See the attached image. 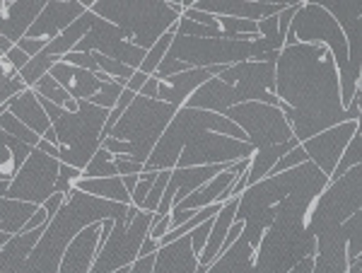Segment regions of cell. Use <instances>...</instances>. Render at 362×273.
I'll return each mask as SVG.
<instances>
[{
	"mask_svg": "<svg viewBox=\"0 0 362 273\" xmlns=\"http://www.w3.org/2000/svg\"><path fill=\"white\" fill-rule=\"evenodd\" d=\"M276 97L297 143H305L331 126L360 121L362 90L346 109L341 102L336 63L326 46H283L276 61Z\"/></svg>",
	"mask_w": 362,
	"mask_h": 273,
	"instance_id": "obj_1",
	"label": "cell"
},
{
	"mask_svg": "<svg viewBox=\"0 0 362 273\" xmlns=\"http://www.w3.org/2000/svg\"><path fill=\"white\" fill-rule=\"evenodd\" d=\"M317 194H293L276 208L254 252V273H288L302 259L317 254V240L307 230V213Z\"/></svg>",
	"mask_w": 362,
	"mask_h": 273,
	"instance_id": "obj_2",
	"label": "cell"
},
{
	"mask_svg": "<svg viewBox=\"0 0 362 273\" xmlns=\"http://www.w3.org/2000/svg\"><path fill=\"white\" fill-rule=\"evenodd\" d=\"M90 10L114 25L133 46L148 51L177 25L186 8L181 0H92Z\"/></svg>",
	"mask_w": 362,
	"mask_h": 273,
	"instance_id": "obj_3",
	"label": "cell"
},
{
	"mask_svg": "<svg viewBox=\"0 0 362 273\" xmlns=\"http://www.w3.org/2000/svg\"><path fill=\"white\" fill-rule=\"evenodd\" d=\"M39 102H42L51 121V129L56 133L58 162L83 172L92 155L102 148V131L109 119V112L85 100L78 102V112H66V109L42 100V97H39Z\"/></svg>",
	"mask_w": 362,
	"mask_h": 273,
	"instance_id": "obj_4",
	"label": "cell"
},
{
	"mask_svg": "<svg viewBox=\"0 0 362 273\" xmlns=\"http://www.w3.org/2000/svg\"><path fill=\"white\" fill-rule=\"evenodd\" d=\"M293 44H317L329 49L338 71V83H341V102L348 109L353 97L358 95V90H362V85L350 75L348 44L341 27H338V22L321 8L317 0L300 3V8L295 10L293 22L288 27V37H285V46H293Z\"/></svg>",
	"mask_w": 362,
	"mask_h": 273,
	"instance_id": "obj_5",
	"label": "cell"
},
{
	"mask_svg": "<svg viewBox=\"0 0 362 273\" xmlns=\"http://www.w3.org/2000/svg\"><path fill=\"white\" fill-rule=\"evenodd\" d=\"M251 58H254V39H201L174 34L165 61L155 71V78L162 80L198 68H230Z\"/></svg>",
	"mask_w": 362,
	"mask_h": 273,
	"instance_id": "obj_6",
	"label": "cell"
},
{
	"mask_svg": "<svg viewBox=\"0 0 362 273\" xmlns=\"http://www.w3.org/2000/svg\"><path fill=\"white\" fill-rule=\"evenodd\" d=\"M174 114H177V107H172V104L136 95V100L128 104V109L114 124L109 138L126 143L128 158L145 165L169 121L174 119Z\"/></svg>",
	"mask_w": 362,
	"mask_h": 273,
	"instance_id": "obj_7",
	"label": "cell"
},
{
	"mask_svg": "<svg viewBox=\"0 0 362 273\" xmlns=\"http://www.w3.org/2000/svg\"><path fill=\"white\" fill-rule=\"evenodd\" d=\"M155 223V213L138 211L136 206H128L126 216L114 220L112 232L97 247V257L92 261L90 273H114L119 269H131L140 257V245L148 237Z\"/></svg>",
	"mask_w": 362,
	"mask_h": 273,
	"instance_id": "obj_8",
	"label": "cell"
},
{
	"mask_svg": "<svg viewBox=\"0 0 362 273\" xmlns=\"http://www.w3.org/2000/svg\"><path fill=\"white\" fill-rule=\"evenodd\" d=\"M362 165L353 167L336 182H329L321 194L314 199L312 208L307 213V230L317 237L341 228L343 223L362 211Z\"/></svg>",
	"mask_w": 362,
	"mask_h": 273,
	"instance_id": "obj_9",
	"label": "cell"
},
{
	"mask_svg": "<svg viewBox=\"0 0 362 273\" xmlns=\"http://www.w3.org/2000/svg\"><path fill=\"white\" fill-rule=\"evenodd\" d=\"M223 116H227L237 129H242V133L247 136V143L254 148V153L295 141L293 131H290L288 121H285V116L278 107L247 102L227 109Z\"/></svg>",
	"mask_w": 362,
	"mask_h": 273,
	"instance_id": "obj_10",
	"label": "cell"
},
{
	"mask_svg": "<svg viewBox=\"0 0 362 273\" xmlns=\"http://www.w3.org/2000/svg\"><path fill=\"white\" fill-rule=\"evenodd\" d=\"M58 165H61L58 160L49 158L42 150L34 148L32 153H29V158L25 160V165L17 170L13 182L8 184L3 199L44 206V203L56 194Z\"/></svg>",
	"mask_w": 362,
	"mask_h": 273,
	"instance_id": "obj_11",
	"label": "cell"
},
{
	"mask_svg": "<svg viewBox=\"0 0 362 273\" xmlns=\"http://www.w3.org/2000/svg\"><path fill=\"white\" fill-rule=\"evenodd\" d=\"M225 85L235 87L239 104L259 102L268 107H280L276 97V63L264 61H244L237 66L225 68L218 75Z\"/></svg>",
	"mask_w": 362,
	"mask_h": 273,
	"instance_id": "obj_12",
	"label": "cell"
},
{
	"mask_svg": "<svg viewBox=\"0 0 362 273\" xmlns=\"http://www.w3.org/2000/svg\"><path fill=\"white\" fill-rule=\"evenodd\" d=\"M75 51H78V54L107 56V58H112V61H119V63H124V66L133 68V71H138L145 54H148V51L133 46L119 29L97 15H95V20H92V29L83 37V42L75 46Z\"/></svg>",
	"mask_w": 362,
	"mask_h": 273,
	"instance_id": "obj_13",
	"label": "cell"
},
{
	"mask_svg": "<svg viewBox=\"0 0 362 273\" xmlns=\"http://www.w3.org/2000/svg\"><path fill=\"white\" fill-rule=\"evenodd\" d=\"M360 126H362L360 121H346V124L331 126V129L317 133V136H312L309 141L300 145H302V150H305L307 160L312 162V165H317L326 177H331L338 160H341L343 150H346V145L350 143V138L355 136V131H358Z\"/></svg>",
	"mask_w": 362,
	"mask_h": 273,
	"instance_id": "obj_14",
	"label": "cell"
},
{
	"mask_svg": "<svg viewBox=\"0 0 362 273\" xmlns=\"http://www.w3.org/2000/svg\"><path fill=\"white\" fill-rule=\"evenodd\" d=\"M321 8L326 10L341 27L343 37H346L348 44V66H350V75L353 80L362 78V5L353 3V0H321Z\"/></svg>",
	"mask_w": 362,
	"mask_h": 273,
	"instance_id": "obj_15",
	"label": "cell"
},
{
	"mask_svg": "<svg viewBox=\"0 0 362 273\" xmlns=\"http://www.w3.org/2000/svg\"><path fill=\"white\" fill-rule=\"evenodd\" d=\"M85 10L87 8L80 0H46L44 10L37 15V20H34L25 32V39L49 44L51 39H56L58 34L63 32V29L73 25Z\"/></svg>",
	"mask_w": 362,
	"mask_h": 273,
	"instance_id": "obj_16",
	"label": "cell"
},
{
	"mask_svg": "<svg viewBox=\"0 0 362 273\" xmlns=\"http://www.w3.org/2000/svg\"><path fill=\"white\" fill-rule=\"evenodd\" d=\"M293 3L295 0H290V3H280V0H194L191 8L213 17H237V20L261 22L266 17L280 15Z\"/></svg>",
	"mask_w": 362,
	"mask_h": 273,
	"instance_id": "obj_17",
	"label": "cell"
},
{
	"mask_svg": "<svg viewBox=\"0 0 362 273\" xmlns=\"http://www.w3.org/2000/svg\"><path fill=\"white\" fill-rule=\"evenodd\" d=\"M225 68H198V71H186L169 75V78L157 80V100L172 104V107H184L186 100L198 90L201 85H206L210 78L220 75Z\"/></svg>",
	"mask_w": 362,
	"mask_h": 273,
	"instance_id": "obj_18",
	"label": "cell"
},
{
	"mask_svg": "<svg viewBox=\"0 0 362 273\" xmlns=\"http://www.w3.org/2000/svg\"><path fill=\"white\" fill-rule=\"evenodd\" d=\"M104 223V220H102ZM102 223L87 225L73 237V242L63 252V259L58 264V273H90L92 261L97 257L99 247V232H102Z\"/></svg>",
	"mask_w": 362,
	"mask_h": 273,
	"instance_id": "obj_19",
	"label": "cell"
},
{
	"mask_svg": "<svg viewBox=\"0 0 362 273\" xmlns=\"http://www.w3.org/2000/svg\"><path fill=\"white\" fill-rule=\"evenodd\" d=\"M46 0H20V3H10V0H0V34L8 42L17 44L25 32L29 29L37 15L44 10Z\"/></svg>",
	"mask_w": 362,
	"mask_h": 273,
	"instance_id": "obj_20",
	"label": "cell"
},
{
	"mask_svg": "<svg viewBox=\"0 0 362 273\" xmlns=\"http://www.w3.org/2000/svg\"><path fill=\"white\" fill-rule=\"evenodd\" d=\"M49 75L68 92L70 97H73L75 102H80V100L90 102L99 92V87H102V80H99L95 73L68 66L66 61H58L56 66H51Z\"/></svg>",
	"mask_w": 362,
	"mask_h": 273,
	"instance_id": "obj_21",
	"label": "cell"
},
{
	"mask_svg": "<svg viewBox=\"0 0 362 273\" xmlns=\"http://www.w3.org/2000/svg\"><path fill=\"white\" fill-rule=\"evenodd\" d=\"M198 257L191 249V235L169 242L155 252V264L150 273H196Z\"/></svg>",
	"mask_w": 362,
	"mask_h": 273,
	"instance_id": "obj_22",
	"label": "cell"
},
{
	"mask_svg": "<svg viewBox=\"0 0 362 273\" xmlns=\"http://www.w3.org/2000/svg\"><path fill=\"white\" fill-rule=\"evenodd\" d=\"M5 109H8V114H13L20 124H25L29 131L37 133L39 138H44L46 133L51 131L49 116H46L42 102H39V97L34 95L32 90H25L17 97H13V100L5 104Z\"/></svg>",
	"mask_w": 362,
	"mask_h": 273,
	"instance_id": "obj_23",
	"label": "cell"
},
{
	"mask_svg": "<svg viewBox=\"0 0 362 273\" xmlns=\"http://www.w3.org/2000/svg\"><path fill=\"white\" fill-rule=\"evenodd\" d=\"M92 20H95L92 10H85V13L80 15L78 20L73 22V25L66 27L61 34H58L56 39H51V42L44 46L42 56H46V58H56V61H61V58L66 56V54H70V51H75V46L83 42V37L92 29Z\"/></svg>",
	"mask_w": 362,
	"mask_h": 273,
	"instance_id": "obj_24",
	"label": "cell"
},
{
	"mask_svg": "<svg viewBox=\"0 0 362 273\" xmlns=\"http://www.w3.org/2000/svg\"><path fill=\"white\" fill-rule=\"evenodd\" d=\"M206 273H254V249L244 237H239L230 249L218 254Z\"/></svg>",
	"mask_w": 362,
	"mask_h": 273,
	"instance_id": "obj_25",
	"label": "cell"
},
{
	"mask_svg": "<svg viewBox=\"0 0 362 273\" xmlns=\"http://www.w3.org/2000/svg\"><path fill=\"white\" fill-rule=\"evenodd\" d=\"M73 189L83 191L87 196H95L102 201L121 203V206H131V194L126 191L121 177H104V179H78Z\"/></svg>",
	"mask_w": 362,
	"mask_h": 273,
	"instance_id": "obj_26",
	"label": "cell"
},
{
	"mask_svg": "<svg viewBox=\"0 0 362 273\" xmlns=\"http://www.w3.org/2000/svg\"><path fill=\"white\" fill-rule=\"evenodd\" d=\"M37 208L39 206H34V203L0 199V232H8V235H20L27 220L37 213Z\"/></svg>",
	"mask_w": 362,
	"mask_h": 273,
	"instance_id": "obj_27",
	"label": "cell"
},
{
	"mask_svg": "<svg viewBox=\"0 0 362 273\" xmlns=\"http://www.w3.org/2000/svg\"><path fill=\"white\" fill-rule=\"evenodd\" d=\"M10 138L5 131H0V182H13V177L17 174L25 160L29 158L34 148L29 145H20V148H10Z\"/></svg>",
	"mask_w": 362,
	"mask_h": 273,
	"instance_id": "obj_28",
	"label": "cell"
},
{
	"mask_svg": "<svg viewBox=\"0 0 362 273\" xmlns=\"http://www.w3.org/2000/svg\"><path fill=\"white\" fill-rule=\"evenodd\" d=\"M32 92L37 97H42V100L56 104V107H61V109H66V112H78V102H75L73 97H70L68 92L63 90V87L58 85L49 73H46L44 78L32 87Z\"/></svg>",
	"mask_w": 362,
	"mask_h": 273,
	"instance_id": "obj_29",
	"label": "cell"
},
{
	"mask_svg": "<svg viewBox=\"0 0 362 273\" xmlns=\"http://www.w3.org/2000/svg\"><path fill=\"white\" fill-rule=\"evenodd\" d=\"M360 155H362V126H360L358 131H355V136L350 138V143L346 145V150H343L341 160H338V165H336L334 174L329 177V182H336V179H341L348 170H353V167H360L362 165Z\"/></svg>",
	"mask_w": 362,
	"mask_h": 273,
	"instance_id": "obj_30",
	"label": "cell"
},
{
	"mask_svg": "<svg viewBox=\"0 0 362 273\" xmlns=\"http://www.w3.org/2000/svg\"><path fill=\"white\" fill-rule=\"evenodd\" d=\"M174 34H177V25H174L172 29H169L167 34H162L160 39L153 44V49H148V54H145L143 58V63H140V68L138 71L143 73V75H155V71L160 68V63L165 61V56H167V49H169V44H172V39H174Z\"/></svg>",
	"mask_w": 362,
	"mask_h": 273,
	"instance_id": "obj_31",
	"label": "cell"
},
{
	"mask_svg": "<svg viewBox=\"0 0 362 273\" xmlns=\"http://www.w3.org/2000/svg\"><path fill=\"white\" fill-rule=\"evenodd\" d=\"M0 131H5L8 136L17 138V141L29 145V148H37L39 141H42L37 133H32L25 124H20L13 114H8V109H5V107H3V112H0Z\"/></svg>",
	"mask_w": 362,
	"mask_h": 273,
	"instance_id": "obj_32",
	"label": "cell"
},
{
	"mask_svg": "<svg viewBox=\"0 0 362 273\" xmlns=\"http://www.w3.org/2000/svg\"><path fill=\"white\" fill-rule=\"evenodd\" d=\"M104 177H119V174H116L112 155H109L104 148H99L90 158V162H87V167L83 170V177L80 179H104Z\"/></svg>",
	"mask_w": 362,
	"mask_h": 273,
	"instance_id": "obj_33",
	"label": "cell"
},
{
	"mask_svg": "<svg viewBox=\"0 0 362 273\" xmlns=\"http://www.w3.org/2000/svg\"><path fill=\"white\" fill-rule=\"evenodd\" d=\"M343 228H346V257H348V261L360 259L362 257V211L355 213V216H350L346 223H343Z\"/></svg>",
	"mask_w": 362,
	"mask_h": 273,
	"instance_id": "obj_34",
	"label": "cell"
},
{
	"mask_svg": "<svg viewBox=\"0 0 362 273\" xmlns=\"http://www.w3.org/2000/svg\"><path fill=\"white\" fill-rule=\"evenodd\" d=\"M25 90L27 87L20 80V75H8L5 71H0V104H8L13 97H17Z\"/></svg>",
	"mask_w": 362,
	"mask_h": 273,
	"instance_id": "obj_35",
	"label": "cell"
},
{
	"mask_svg": "<svg viewBox=\"0 0 362 273\" xmlns=\"http://www.w3.org/2000/svg\"><path fill=\"white\" fill-rule=\"evenodd\" d=\"M155 179H157V172H143V174H140V179H138V184H136V189L131 191V206H136L138 211H143L145 199H148Z\"/></svg>",
	"mask_w": 362,
	"mask_h": 273,
	"instance_id": "obj_36",
	"label": "cell"
},
{
	"mask_svg": "<svg viewBox=\"0 0 362 273\" xmlns=\"http://www.w3.org/2000/svg\"><path fill=\"white\" fill-rule=\"evenodd\" d=\"M167 182H169V170H165V172H157V179H155V184H153V189H150L148 199H145L143 211H148V213H155V211H157V203H160L162 194H165Z\"/></svg>",
	"mask_w": 362,
	"mask_h": 273,
	"instance_id": "obj_37",
	"label": "cell"
},
{
	"mask_svg": "<svg viewBox=\"0 0 362 273\" xmlns=\"http://www.w3.org/2000/svg\"><path fill=\"white\" fill-rule=\"evenodd\" d=\"M307 160V155H305V150H302V145H297V148L290 150L288 155H283L276 165H273V170L271 174H280V172H285V170H293V167H300V165H305Z\"/></svg>",
	"mask_w": 362,
	"mask_h": 273,
	"instance_id": "obj_38",
	"label": "cell"
},
{
	"mask_svg": "<svg viewBox=\"0 0 362 273\" xmlns=\"http://www.w3.org/2000/svg\"><path fill=\"white\" fill-rule=\"evenodd\" d=\"M210 225H213V218L206 220L203 225H198L196 230H191V249H194V254L198 257V254L203 252V247H206V240H208V232H210Z\"/></svg>",
	"mask_w": 362,
	"mask_h": 273,
	"instance_id": "obj_39",
	"label": "cell"
},
{
	"mask_svg": "<svg viewBox=\"0 0 362 273\" xmlns=\"http://www.w3.org/2000/svg\"><path fill=\"white\" fill-rule=\"evenodd\" d=\"M114 167H116V174L119 177H128V174H143V165L131 158H124V155H119V158H114Z\"/></svg>",
	"mask_w": 362,
	"mask_h": 273,
	"instance_id": "obj_40",
	"label": "cell"
},
{
	"mask_svg": "<svg viewBox=\"0 0 362 273\" xmlns=\"http://www.w3.org/2000/svg\"><path fill=\"white\" fill-rule=\"evenodd\" d=\"M44 223H49V216H46V211H44L42 206H39V208H37V213H34V216L25 223V228H22V232H32V230L42 228Z\"/></svg>",
	"mask_w": 362,
	"mask_h": 273,
	"instance_id": "obj_41",
	"label": "cell"
},
{
	"mask_svg": "<svg viewBox=\"0 0 362 273\" xmlns=\"http://www.w3.org/2000/svg\"><path fill=\"white\" fill-rule=\"evenodd\" d=\"M153 264H155V254H150V257H138L136 264L128 269V273H150L153 271Z\"/></svg>",
	"mask_w": 362,
	"mask_h": 273,
	"instance_id": "obj_42",
	"label": "cell"
},
{
	"mask_svg": "<svg viewBox=\"0 0 362 273\" xmlns=\"http://www.w3.org/2000/svg\"><path fill=\"white\" fill-rule=\"evenodd\" d=\"M63 201H66V196H63V194H54V196H51V199L42 206L44 211H46V216H49V220L56 216V211L61 208V203H63Z\"/></svg>",
	"mask_w": 362,
	"mask_h": 273,
	"instance_id": "obj_43",
	"label": "cell"
},
{
	"mask_svg": "<svg viewBox=\"0 0 362 273\" xmlns=\"http://www.w3.org/2000/svg\"><path fill=\"white\" fill-rule=\"evenodd\" d=\"M138 95H140V97H148V100H157V78H155V75H150L148 83L140 87Z\"/></svg>",
	"mask_w": 362,
	"mask_h": 273,
	"instance_id": "obj_44",
	"label": "cell"
},
{
	"mask_svg": "<svg viewBox=\"0 0 362 273\" xmlns=\"http://www.w3.org/2000/svg\"><path fill=\"white\" fill-rule=\"evenodd\" d=\"M312 269H314V257H307V259H302L297 266H293L288 273H312Z\"/></svg>",
	"mask_w": 362,
	"mask_h": 273,
	"instance_id": "obj_45",
	"label": "cell"
},
{
	"mask_svg": "<svg viewBox=\"0 0 362 273\" xmlns=\"http://www.w3.org/2000/svg\"><path fill=\"white\" fill-rule=\"evenodd\" d=\"M160 245H157L155 240H150V237H145L143 245H140V257H150V254H155Z\"/></svg>",
	"mask_w": 362,
	"mask_h": 273,
	"instance_id": "obj_46",
	"label": "cell"
},
{
	"mask_svg": "<svg viewBox=\"0 0 362 273\" xmlns=\"http://www.w3.org/2000/svg\"><path fill=\"white\" fill-rule=\"evenodd\" d=\"M138 179H140V174H128V177H121V182H124V187H126L128 194H131V191L136 189Z\"/></svg>",
	"mask_w": 362,
	"mask_h": 273,
	"instance_id": "obj_47",
	"label": "cell"
},
{
	"mask_svg": "<svg viewBox=\"0 0 362 273\" xmlns=\"http://www.w3.org/2000/svg\"><path fill=\"white\" fill-rule=\"evenodd\" d=\"M114 273H128V269H119V271H114Z\"/></svg>",
	"mask_w": 362,
	"mask_h": 273,
	"instance_id": "obj_48",
	"label": "cell"
}]
</instances>
